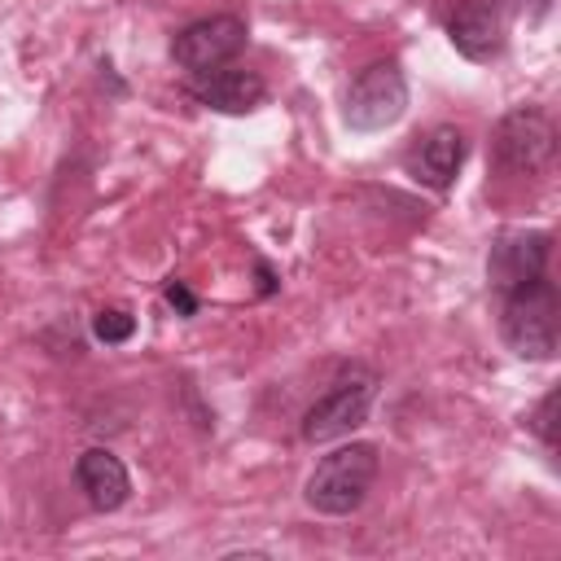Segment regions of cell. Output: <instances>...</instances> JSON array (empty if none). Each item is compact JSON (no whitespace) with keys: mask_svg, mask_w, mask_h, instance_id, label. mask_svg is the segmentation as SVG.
Returning a JSON list of instances; mask_svg holds the SVG:
<instances>
[{"mask_svg":"<svg viewBox=\"0 0 561 561\" xmlns=\"http://www.w3.org/2000/svg\"><path fill=\"white\" fill-rule=\"evenodd\" d=\"M447 39L465 61H495L508 48V26L486 0H465L447 18Z\"/></svg>","mask_w":561,"mask_h":561,"instance_id":"9","label":"cell"},{"mask_svg":"<svg viewBox=\"0 0 561 561\" xmlns=\"http://www.w3.org/2000/svg\"><path fill=\"white\" fill-rule=\"evenodd\" d=\"M500 18H526V22H539L543 13H548V4L552 0H486Z\"/></svg>","mask_w":561,"mask_h":561,"instance_id":"14","label":"cell"},{"mask_svg":"<svg viewBox=\"0 0 561 561\" xmlns=\"http://www.w3.org/2000/svg\"><path fill=\"white\" fill-rule=\"evenodd\" d=\"M188 96L215 114H250L267 101V83L245 66H215L206 75H193Z\"/></svg>","mask_w":561,"mask_h":561,"instance_id":"10","label":"cell"},{"mask_svg":"<svg viewBox=\"0 0 561 561\" xmlns=\"http://www.w3.org/2000/svg\"><path fill=\"white\" fill-rule=\"evenodd\" d=\"M131 333H136V316H127L123 307H101L92 316V337L105 346H123Z\"/></svg>","mask_w":561,"mask_h":561,"instance_id":"12","label":"cell"},{"mask_svg":"<svg viewBox=\"0 0 561 561\" xmlns=\"http://www.w3.org/2000/svg\"><path fill=\"white\" fill-rule=\"evenodd\" d=\"M500 342L517 359H552L561 342V294L548 276H535L500 294Z\"/></svg>","mask_w":561,"mask_h":561,"instance_id":"1","label":"cell"},{"mask_svg":"<svg viewBox=\"0 0 561 561\" xmlns=\"http://www.w3.org/2000/svg\"><path fill=\"white\" fill-rule=\"evenodd\" d=\"M465 158H469V140H465V131H460V127H451V123H438L434 131H425V136L408 149L403 167H408V175H412L416 184H425V188L443 193V188H451V184H456V175H460Z\"/></svg>","mask_w":561,"mask_h":561,"instance_id":"8","label":"cell"},{"mask_svg":"<svg viewBox=\"0 0 561 561\" xmlns=\"http://www.w3.org/2000/svg\"><path fill=\"white\" fill-rule=\"evenodd\" d=\"M162 298H167V307H171L175 316H197V294H193L184 280H167V285H162Z\"/></svg>","mask_w":561,"mask_h":561,"instance_id":"15","label":"cell"},{"mask_svg":"<svg viewBox=\"0 0 561 561\" xmlns=\"http://www.w3.org/2000/svg\"><path fill=\"white\" fill-rule=\"evenodd\" d=\"M408 110V75L399 61H368L351 88H346V105L342 118L351 131H381L394 127Z\"/></svg>","mask_w":561,"mask_h":561,"instance_id":"4","label":"cell"},{"mask_svg":"<svg viewBox=\"0 0 561 561\" xmlns=\"http://www.w3.org/2000/svg\"><path fill=\"white\" fill-rule=\"evenodd\" d=\"M250 39V26L232 13H210V18H197L188 26H180L171 35V57L180 70L188 75H206L215 66H228Z\"/></svg>","mask_w":561,"mask_h":561,"instance_id":"6","label":"cell"},{"mask_svg":"<svg viewBox=\"0 0 561 561\" xmlns=\"http://www.w3.org/2000/svg\"><path fill=\"white\" fill-rule=\"evenodd\" d=\"M530 430L539 434V443H543L548 451H557V390H548V394L539 399V408L530 412Z\"/></svg>","mask_w":561,"mask_h":561,"instance_id":"13","label":"cell"},{"mask_svg":"<svg viewBox=\"0 0 561 561\" xmlns=\"http://www.w3.org/2000/svg\"><path fill=\"white\" fill-rule=\"evenodd\" d=\"M75 482H79L83 500H88L96 513H114V508H123L127 495H131V473H127V465H123L110 447H88V451H79V460H75Z\"/></svg>","mask_w":561,"mask_h":561,"instance_id":"11","label":"cell"},{"mask_svg":"<svg viewBox=\"0 0 561 561\" xmlns=\"http://www.w3.org/2000/svg\"><path fill=\"white\" fill-rule=\"evenodd\" d=\"M548 259H552V232L543 228L500 232L486 254V280L495 294H508L535 276H548Z\"/></svg>","mask_w":561,"mask_h":561,"instance_id":"7","label":"cell"},{"mask_svg":"<svg viewBox=\"0 0 561 561\" xmlns=\"http://www.w3.org/2000/svg\"><path fill=\"white\" fill-rule=\"evenodd\" d=\"M557 149V127L539 105L508 110L491 131V158L504 175H530L539 171Z\"/></svg>","mask_w":561,"mask_h":561,"instance_id":"5","label":"cell"},{"mask_svg":"<svg viewBox=\"0 0 561 561\" xmlns=\"http://www.w3.org/2000/svg\"><path fill=\"white\" fill-rule=\"evenodd\" d=\"M377 469H381L377 443H342L329 456H320V465L307 473L302 500L324 517H346L368 500Z\"/></svg>","mask_w":561,"mask_h":561,"instance_id":"2","label":"cell"},{"mask_svg":"<svg viewBox=\"0 0 561 561\" xmlns=\"http://www.w3.org/2000/svg\"><path fill=\"white\" fill-rule=\"evenodd\" d=\"M254 267H259V294H263V298H267V294H276V276H272V267H267L263 259H259Z\"/></svg>","mask_w":561,"mask_h":561,"instance_id":"16","label":"cell"},{"mask_svg":"<svg viewBox=\"0 0 561 561\" xmlns=\"http://www.w3.org/2000/svg\"><path fill=\"white\" fill-rule=\"evenodd\" d=\"M373 394H377V373L364 368V364H346L329 390L307 408L302 416V443H333L351 430L364 425L368 408H373Z\"/></svg>","mask_w":561,"mask_h":561,"instance_id":"3","label":"cell"}]
</instances>
